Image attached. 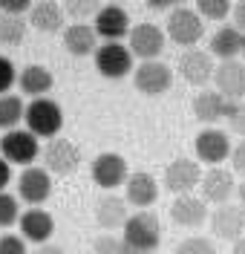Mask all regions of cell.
<instances>
[{
	"label": "cell",
	"instance_id": "obj_1",
	"mask_svg": "<svg viewBox=\"0 0 245 254\" xmlns=\"http://www.w3.org/2000/svg\"><path fill=\"white\" fill-rule=\"evenodd\" d=\"M23 122H26V130L35 133L38 139H55L61 133V127H64V110H61L58 101L44 95V98L29 101Z\"/></svg>",
	"mask_w": 245,
	"mask_h": 254
},
{
	"label": "cell",
	"instance_id": "obj_2",
	"mask_svg": "<svg viewBox=\"0 0 245 254\" xmlns=\"http://www.w3.org/2000/svg\"><path fill=\"white\" fill-rule=\"evenodd\" d=\"M124 243L130 246L133 254H153L162 243V228H159V220L156 214L150 211H139L133 214L127 225H124Z\"/></svg>",
	"mask_w": 245,
	"mask_h": 254
},
{
	"label": "cell",
	"instance_id": "obj_3",
	"mask_svg": "<svg viewBox=\"0 0 245 254\" xmlns=\"http://www.w3.org/2000/svg\"><path fill=\"white\" fill-rule=\"evenodd\" d=\"M167 35L179 47L194 49V44H199L202 35H205V20L199 17V12H196L194 6H176L167 15Z\"/></svg>",
	"mask_w": 245,
	"mask_h": 254
},
{
	"label": "cell",
	"instance_id": "obj_4",
	"mask_svg": "<svg viewBox=\"0 0 245 254\" xmlns=\"http://www.w3.org/2000/svg\"><path fill=\"white\" fill-rule=\"evenodd\" d=\"M0 150H3V159L6 162H15V165H26L38 159L41 144H38V136L29 133V130H9L3 139H0Z\"/></svg>",
	"mask_w": 245,
	"mask_h": 254
},
{
	"label": "cell",
	"instance_id": "obj_5",
	"mask_svg": "<svg viewBox=\"0 0 245 254\" xmlns=\"http://www.w3.org/2000/svg\"><path fill=\"white\" fill-rule=\"evenodd\" d=\"M130 52L133 58H142L145 61H156L164 52V32L156 23H139L130 29Z\"/></svg>",
	"mask_w": 245,
	"mask_h": 254
},
{
	"label": "cell",
	"instance_id": "obj_6",
	"mask_svg": "<svg viewBox=\"0 0 245 254\" xmlns=\"http://www.w3.org/2000/svg\"><path fill=\"white\" fill-rule=\"evenodd\" d=\"M96 69L104 78H124L133 69V52L130 47H121V44H104L96 52Z\"/></svg>",
	"mask_w": 245,
	"mask_h": 254
},
{
	"label": "cell",
	"instance_id": "obj_7",
	"mask_svg": "<svg viewBox=\"0 0 245 254\" xmlns=\"http://www.w3.org/2000/svg\"><path fill=\"white\" fill-rule=\"evenodd\" d=\"M202 168H199V162L194 159H173L167 168H164V185L167 190H173V193H191L194 188H199V182H202Z\"/></svg>",
	"mask_w": 245,
	"mask_h": 254
},
{
	"label": "cell",
	"instance_id": "obj_8",
	"mask_svg": "<svg viewBox=\"0 0 245 254\" xmlns=\"http://www.w3.org/2000/svg\"><path fill=\"white\" fill-rule=\"evenodd\" d=\"M44 162H47V171H52V174H58V176H69L78 168L81 153H78V147L69 142V139L55 136V139H49V144L44 147Z\"/></svg>",
	"mask_w": 245,
	"mask_h": 254
},
{
	"label": "cell",
	"instance_id": "obj_9",
	"mask_svg": "<svg viewBox=\"0 0 245 254\" xmlns=\"http://www.w3.org/2000/svg\"><path fill=\"white\" fill-rule=\"evenodd\" d=\"M231 139L225 130H216V127H205L199 136H196V156L199 162H208L211 168H219V162H225L231 156Z\"/></svg>",
	"mask_w": 245,
	"mask_h": 254
},
{
	"label": "cell",
	"instance_id": "obj_10",
	"mask_svg": "<svg viewBox=\"0 0 245 254\" xmlns=\"http://www.w3.org/2000/svg\"><path fill=\"white\" fill-rule=\"evenodd\" d=\"M93 29H96V35L107 38V44H118V38H124V35L130 32V15H127L121 6L107 3V6H101L98 15L93 17Z\"/></svg>",
	"mask_w": 245,
	"mask_h": 254
},
{
	"label": "cell",
	"instance_id": "obj_11",
	"mask_svg": "<svg viewBox=\"0 0 245 254\" xmlns=\"http://www.w3.org/2000/svg\"><path fill=\"white\" fill-rule=\"evenodd\" d=\"M199 190H202V199H205V202L228 205V199L234 196V190H237V182H234V174L225 171V168H208V171L202 174Z\"/></svg>",
	"mask_w": 245,
	"mask_h": 254
},
{
	"label": "cell",
	"instance_id": "obj_12",
	"mask_svg": "<svg viewBox=\"0 0 245 254\" xmlns=\"http://www.w3.org/2000/svg\"><path fill=\"white\" fill-rule=\"evenodd\" d=\"M211 231L216 237L237 243L240 237H245V208L243 205H216L211 214Z\"/></svg>",
	"mask_w": 245,
	"mask_h": 254
},
{
	"label": "cell",
	"instance_id": "obj_13",
	"mask_svg": "<svg viewBox=\"0 0 245 254\" xmlns=\"http://www.w3.org/2000/svg\"><path fill=\"white\" fill-rule=\"evenodd\" d=\"M17 193L20 199H26L29 205H41L47 202L49 193H52V179H49V171L47 168H23V174L17 179Z\"/></svg>",
	"mask_w": 245,
	"mask_h": 254
},
{
	"label": "cell",
	"instance_id": "obj_14",
	"mask_svg": "<svg viewBox=\"0 0 245 254\" xmlns=\"http://www.w3.org/2000/svg\"><path fill=\"white\" fill-rule=\"evenodd\" d=\"M213 72H216V66H213V58L211 52H202V49H185L179 58V75L188 84H194V87H202V84H208L213 78Z\"/></svg>",
	"mask_w": 245,
	"mask_h": 254
},
{
	"label": "cell",
	"instance_id": "obj_15",
	"mask_svg": "<svg viewBox=\"0 0 245 254\" xmlns=\"http://www.w3.org/2000/svg\"><path fill=\"white\" fill-rule=\"evenodd\" d=\"M133 78H136V87L145 95H162L164 90L173 84V72H170V66L162 64V61H145V64L136 66Z\"/></svg>",
	"mask_w": 245,
	"mask_h": 254
},
{
	"label": "cell",
	"instance_id": "obj_16",
	"mask_svg": "<svg viewBox=\"0 0 245 254\" xmlns=\"http://www.w3.org/2000/svg\"><path fill=\"white\" fill-rule=\"evenodd\" d=\"M93 179L101 188H118L121 182H127V159L121 153H101L93 159Z\"/></svg>",
	"mask_w": 245,
	"mask_h": 254
},
{
	"label": "cell",
	"instance_id": "obj_17",
	"mask_svg": "<svg viewBox=\"0 0 245 254\" xmlns=\"http://www.w3.org/2000/svg\"><path fill=\"white\" fill-rule=\"evenodd\" d=\"M216 93H222L228 101L245 98V64L240 61H222L213 72Z\"/></svg>",
	"mask_w": 245,
	"mask_h": 254
},
{
	"label": "cell",
	"instance_id": "obj_18",
	"mask_svg": "<svg viewBox=\"0 0 245 254\" xmlns=\"http://www.w3.org/2000/svg\"><path fill=\"white\" fill-rule=\"evenodd\" d=\"M170 217L182 228H199L202 222L208 220V202L202 196H194V193L176 196L173 205H170Z\"/></svg>",
	"mask_w": 245,
	"mask_h": 254
},
{
	"label": "cell",
	"instance_id": "obj_19",
	"mask_svg": "<svg viewBox=\"0 0 245 254\" xmlns=\"http://www.w3.org/2000/svg\"><path fill=\"white\" fill-rule=\"evenodd\" d=\"M17 225H20V237L29 240V243H38V246H47V240L55 231V222L44 208H29L26 214H20Z\"/></svg>",
	"mask_w": 245,
	"mask_h": 254
},
{
	"label": "cell",
	"instance_id": "obj_20",
	"mask_svg": "<svg viewBox=\"0 0 245 254\" xmlns=\"http://www.w3.org/2000/svg\"><path fill=\"white\" fill-rule=\"evenodd\" d=\"M130 220V214H127V202L121 199V196H115V193H107V196H101L96 205V222L101 228H107V231H113V228H124Z\"/></svg>",
	"mask_w": 245,
	"mask_h": 254
},
{
	"label": "cell",
	"instance_id": "obj_21",
	"mask_svg": "<svg viewBox=\"0 0 245 254\" xmlns=\"http://www.w3.org/2000/svg\"><path fill=\"white\" fill-rule=\"evenodd\" d=\"M124 188H127V202L136 205V208H142V211L159 199V185H156V179L150 174H145V171L130 174V179L124 182Z\"/></svg>",
	"mask_w": 245,
	"mask_h": 254
},
{
	"label": "cell",
	"instance_id": "obj_22",
	"mask_svg": "<svg viewBox=\"0 0 245 254\" xmlns=\"http://www.w3.org/2000/svg\"><path fill=\"white\" fill-rule=\"evenodd\" d=\"M228 98L222 93H213V90H202V93L194 98V113L196 119H202L205 125H216L219 119L228 116Z\"/></svg>",
	"mask_w": 245,
	"mask_h": 254
},
{
	"label": "cell",
	"instance_id": "obj_23",
	"mask_svg": "<svg viewBox=\"0 0 245 254\" xmlns=\"http://www.w3.org/2000/svg\"><path fill=\"white\" fill-rule=\"evenodd\" d=\"M29 23L41 32H58L64 26V6H58L55 0H41L32 3V12H29Z\"/></svg>",
	"mask_w": 245,
	"mask_h": 254
},
{
	"label": "cell",
	"instance_id": "obj_24",
	"mask_svg": "<svg viewBox=\"0 0 245 254\" xmlns=\"http://www.w3.org/2000/svg\"><path fill=\"white\" fill-rule=\"evenodd\" d=\"M96 29L93 26H87V23H69L64 29V47L72 52V55H90V52H98L96 49Z\"/></svg>",
	"mask_w": 245,
	"mask_h": 254
},
{
	"label": "cell",
	"instance_id": "obj_25",
	"mask_svg": "<svg viewBox=\"0 0 245 254\" xmlns=\"http://www.w3.org/2000/svg\"><path fill=\"white\" fill-rule=\"evenodd\" d=\"M243 32L234 26H222L211 35V55L222 58V61H237V52H243Z\"/></svg>",
	"mask_w": 245,
	"mask_h": 254
},
{
	"label": "cell",
	"instance_id": "obj_26",
	"mask_svg": "<svg viewBox=\"0 0 245 254\" xmlns=\"http://www.w3.org/2000/svg\"><path fill=\"white\" fill-rule=\"evenodd\" d=\"M17 84L26 95H35V98H44V93L52 90V72L41 64H29L23 66V72L17 75Z\"/></svg>",
	"mask_w": 245,
	"mask_h": 254
},
{
	"label": "cell",
	"instance_id": "obj_27",
	"mask_svg": "<svg viewBox=\"0 0 245 254\" xmlns=\"http://www.w3.org/2000/svg\"><path fill=\"white\" fill-rule=\"evenodd\" d=\"M26 119V104L20 95H0V127L9 133Z\"/></svg>",
	"mask_w": 245,
	"mask_h": 254
},
{
	"label": "cell",
	"instance_id": "obj_28",
	"mask_svg": "<svg viewBox=\"0 0 245 254\" xmlns=\"http://www.w3.org/2000/svg\"><path fill=\"white\" fill-rule=\"evenodd\" d=\"M26 35V20L15 15H0V44L6 47H17Z\"/></svg>",
	"mask_w": 245,
	"mask_h": 254
},
{
	"label": "cell",
	"instance_id": "obj_29",
	"mask_svg": "<svg viewBox=\"0 0 245 254\" xmlns=\"http://www.w3.org/2000/svg\"><path fill=\"white\" fill-rule=\"evenodd\" d=\"M194 9L199 12L202 20H225L234 12V6H231L228 0H199Z\"/></svg>",
	"mask_w": 245,
	"mask_h": 254
},
{
	"label": "cell",
	"instance_id": "obj_30",
	"mask_svg": "<svg viewBox=\"0 0 245 254\" xmlns=\"http://www.w3.org/2000/svg\"><path fill=\"white\" fill-rule=\"evenodd\" d=\"M20 222V208H17V199L12 193H0V228H9V225H15Z\"/></svg>",
	"mask_w": 245,
	"mask_h": 254
},
{
	"label": "cell",
	"instance_id": "obj_31",
	"mask_svg": "<svg viewBox=\"0 0 245 254\" xmlns=\"http://www.w3.org/2000/svg\"><path fill=\"white\" fill-rule=\"evenodd\" d=\"M173 254H216V246L208 237H185Z\"/></svg>",
	"mask_w": 245,
	"mask_h": 254
},
{
	"label": "cell",
	"instance_id": "obj_32",
	"mask_svg": "<svg viewBox=\"0 0 245 254\" xmlns=\"http://www.w3.org/2000/svg\"><path fill=\"white\" fill-rule=\"evenodd\" d=\"M93 252H96V254H133L130 246L124 243V237H113V234L98 237L96 246H93Z\"/></svg>",
	"mask_w": 245,
	"mask_h": 254
},
{
	"label": "cell",
	"instance_id": "obj_33",
	"mask_svg": "<svg viewBox=\"0 0 245 254\" xmlns=\"http://www.w3.org/2000/svg\"><path fill=\"white\" fill-rule=\"evenodd\" d=\"M98 9H101V6H98V3H90V0H66L64 3V15H72L75 23H81V17H87V15L96 17Z\"/></svg>",
	"mask_w": 245,
	"mask_h": 254
},
{
	"label": "cell",
	"instance_id": "obj_34",
	"mask_svg": "<svg viewBox=\"0 0 245 254\" xmlns=\"http://www.w3.org/2000/svg\"><path fill=\"white\" fill-rule=\"evenodd\" d=\"M225 119H228V125H231V133H237V136L245 139V104L243 101H231Z\"/></svg>",
	"mask_w": 245,
	"mask_h": 254
},
{
	"label": "cell",
	"instance_id": "obj_35",
	"mask_svg": "<svg viewBox=\"0 0 245 254\" xmlns=\"http://www.w3.org/2000/svg\"><path fill=\"white\" fill-rule=\"evenodd\" d=\"M17 81V72H15V64L9 61L6 55H0V95L9 93V87Z\"/></svg>",
	"mask_w": 245,
	"mask_h": 254
},
{
	"label": "cell",
	"instance_id": "obj_36",
	"mask_svg": "<svg viewBox=\"0 0 245 254\" xmlns=\"http://www.w3.org/2000/svg\"><path fill=\"white\" fill-rule=\"evenodd\" d=\"M0 254H26V240L17 234H3L0 237Z\"/></svg>",
	"mask_w": 245,
	"mask_h": 254
},
{
	"label": "cell",
	"instance_id": "obj_37",
	"mask_svg": "<svg viewBox=\"0 0 245 254\" xmlns=\"http://www.w3.org/2000/svg\"><path fill=\"white\" fill-rule=\"evenodd\" d=\"M23 12H32V3L29 0H0V15L20 17Z\"/></svg>",
	"mask_w": 245,
	"mask_h": 254
},
{
	"label": "cell",
	"instance_id": "obj_38",
	"mask_svg": "<svg viewBox=\"0 0 245 254\" xmlns=\"http://www.w3.org/2000/svg\"><path fill=\"white\" fill-rule=\"evenodd\" d=\"M231 165H234V171H237V174L245 176V139L231 150Z\"/></svg>",
	"mask_w": 245,
	"mask_h": 254
},
{
	"label": "cell",
	"instance_id": "obj_39",
	"mask_svg": "<svg viewBox=\"0 0 245 254\" xmlns=\"http://www.w3.org/2000/svg\"><path fill=\"white\" fill-rule=\"evenodd\" d=\"M231 17H234V29H237V32H243V35H245V0H240V3L234 6Z\"/></svg>",
	"mask_w": 245,
	"mask_h": 254
},
{
	"label": "cell",
	"instance_id": "obj_40",
	"mask_svg": "<svg viewBox=\"0 0 245 254\" xmlns=\"http://www.w3.org/2000/svg\"><path fill=\"white\" fill-rule=\"evenodd\" d=\"M9 179H12V168H9V162H6V159H0V193L6 190Z\"/></svg>",
	"mask_w": 245,
	"mask_h": 254
},
{
	"label": "cell",
	"instance_id": "obj_41",
	"mask_svg": "<svg viewBox=\"0 0 245 254\" xmlns=\"http://www.w3.org/2000/svg\"><path fill=\"white\" fill-rule=\"evenodd\" d=\"M32 254H66L61 246H52V243H47V246H38Z\"/></svg>",
	"mask_w": 245,
	"mask_h": 254
},
{
	"label": "cell",
	"instance_id": "obj_42",
	"mask_svg": "<svg viewBox=\"0 0 245 254\" xmlns=\"http://www.w3.org/2000/svg\"><path fill=\"white\" fill-rule=\"evenodd\" d=\"M234 254H245V237H240L234 243Z\"/></svg>",
	"mask_w": 245,
	"mask_h": 254
},
{
	"label": "cell",
	"instance_id": "obj_43",
	"mask_svg": "<svg viewBox=\"0 0 245 254\" xmlns=\"http://www.w3.org/2000/svg\"><path fill=\"white\" fill-rule=\"evenodd\" d=\"M237 193H240V205L245 208V179L240 182V188H237Z\"/></svg>",
	"mask_w": 245,
	"mask_h": 254
},
{
	"label": "cell",
	"instance_id": "obj_44",
	"mask_svg": "<svg viewBox=\"0 0 245 254\" xmlns=\"http://www.w3.org/2000/svg\"><path fill=\"white\" fill-rule=\"evenodd\" d=\"M243 55H245V38H243Z\"/></svg>",
	"mask_w": 245,
	"mask_h": 254
}]
</instances>
